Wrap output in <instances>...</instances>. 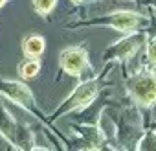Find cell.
<instances>
[{"label": "cell", "mask_w": 156, "mask_h": 151, "mask_svg": "<svg viewBox=\"0 0 156 151\" xmlns=\"http://www.w3.org/2000/svg\"><path fill=\"white\" fill-rule=\"evenodd\" d=\"M147 41V31H132L130 35L123 37L121 41L112 42L103 52V61H125L136 55L140 46Z\"/></svg>", "instance_id": "cell-6"}, {"label": "cell", "mask_w": 156, "mask_h": 151, "mask_svg": "<svg viewBox=\"0 0 156 151\" xmlns=\"http://www.w3.org/2000/svg\"><path fill=\"white\" fill-rule=\"evenodd\" d=\"M0 136H2L13 149H33V131L28 123L17 122L11 111L0 103Z\"/></svg>", "instance_id": "cell-1"}, {"label": "cell", "mask_w": 156, "mask_h": 151, "mask_svg": "<svg viewBox=\"0 0 156 151\" xmlns=\"http://www.w3.org/2000/svg\"><path fill=\"white\" fill-rule=\"evenodd\" d=\"M6 4H8V0H0V8H4Z\"/></svg>", "instance_id": "cell-14"}, {"label": "cell", "mask_w": 156, "mask_h": 151, "mask_svg": "<svg viewBox=\"0 0 156 151\" xmlns=\"http://www.w3.org/2000/svg\"><path fill=\"white\" fill-rule=\"evenodd\" d=\"M149 4H151V6H154V8H156V0H149Z\"/></svg>", "instance_id": "cell-15"}, {"label": "cell", "mask_w": 156, "mask_h": 151, "mask_svg": "<svg viewBox=\"0 0 156 151\" xmlns=\"http://www.w3.org/2000/svg\"><path fill=\"white\" fill-rule=\"evenodd\" d=\"M145 57L151 64H156V35L152 39L147 41V50H145Z\"/></svg>", "instance_id": "cell-13"}, {"label": "cell", "mask_w": 156, "mask_h": 151, "mask_svg": "<svg viewBox=\"0 0 156 151\" xmlns=\"http://www.w3.org/2000/svg\"><path fill=\"white\" fill-rule=\"evenodd\" d=\"M0 98H6L13 103H17L19 107H22L26 112L41 118L37 105H35V98L31 89L26 85V81H17V79H9V78H2L0 76Z\"/></svg>", "instance_id": "cell-5"}, {"label": "cell", "mask_w": 156, "mask_h": 151, "mask_svg": "<svg viewBox=\"0 0 156 151\" xmlns=\"http://www.w3.org/2000/svg\"><path fill=\"white\" fill-rule=\"evenodd\" d=\"M73 133L79 136V142L83 144L81 149H101L105 142V131L92 123H81V125H72Z\"/></svg>", "instance_id": "cell-8"}, {"label": "cell", "mask_w": 156, "mask_h": 151, "mask_svg": "<svg viewBox=\"0 0 156 151\" xmlns=\"http://www.w3.org/2000/svg\"><path fill=\"white\" fill-rule=\"evenodd\" d=\"M127 92L136 105L152 107L156 103V74L141 70L127 79Z\"/></svg>", "instance_id": "cell-4"}, {"label": "cell", "mask_w": 156, "mask_h": 151, "mask_svg": "<svg viewBox=\"0 0 156 151\" xmlns=\"http://www.w3.org/2000/svg\"><path fill=\"white\" fill-rule=\"evenodd\" d=\"M149 20L145 15L130 9H119V11H108L105 15L94 17V19H85L77 22V26H108L118 31H138L140 28H147Z\"/></svg>", "instance_id": "cell-3"}, {"label": "cell", "mask_w": 156, "mask_h": 151, "mask_svg": "<svg viewBox=\"0 0 156 151\" xmlns=\"http://www.w3.org/2000/svg\"><path fill=\"white\" fill-rule=\"evenodd\" d=\"M46 50V39L41 33H30L22 39L24 57H41Z\"/></svg>", "instance_id": "cell-9"}, {"label": "cell", "mask_w": 156, "mask_h": 151, "mask_svg": "<svg viewBox=\"0 0 156 151\" xmlns=\"http://www.w3.org/2000/svg\"><path fill=\"white\" fill-rule=\"evenodd\" d=\"M136 147H138V149H156V133H154V131L147 133V134L138 142Z\"/></svg>", "instance_id": "cell-12"}, {"label": "cell", "mask_w": 156, "mask_h": 151, "mask_svg": "<svg viewBox=\"0 0 156 151\" xmlns=\"http://www.w3.org/2000/svg\"><path fill=\"white\" fill-rule=\"evenodd\" d=\"M59 66L64 74L73 76V78H81V74L90 66L88 61V50L81 44L77 46H68L61 50L59 53Z\"/></svg>", "instance_id": "cell-7"}, {"label": "cell", "mask_w": 156, "mask_h": 151, "mask_svg": "<svg viewBox=\"0 0 156 151\" xmlns=\"http://www.w3.org/2000/svg\"><path fill=\"white\" fill-rule=\"evenodd\" d=\"M31 6L41 17H48L57 8V0H31Z\"/></svg>", "instance_id": "cell-11"}, {"label": "cell", "mask_w": 156, "mask_h": 151, "mask_svg": "<svg viewBox=\"0 0 156 151\" xmlns=\"http://www.w3.org/2000/svg\"><path fill=\"white\" fill-rule=\"evenodd\" d=\"M73 4H81V2H85V0H72Z\"/></svg>", "instance_id": "cell-16"}, {"label": "cell", "mask_w": 156, "mask_h": 151, "mask_svg": "<svg viewBox=\"0 0 156 151\" xmlns=\"http://www.w3.org/2000/svg\"><path fill=\"white\" fill-rule=\"evenodd\" d=\"M41 72V57H24L17 64V74L24 81L35 79Z\"/></svg>", "instance_id": "cell-10"}, {"label": "cell", "mask_w": 156, "mask_h": 151, "mask_svg": "<svg viewBox=\"0 0 156 151\" xmlns=\"http://www.w3.org/2000/svg\"><path fill=\"white\" fill-rule=\"evenodd\" d=\"M99 89H101V87H99V78H90V79L81 81L79 85H77V87L70 92V96L51 112L50 120L55 122V120L62 118L64 114H70V112H75V111L87 109V107L98 98Z\"/></svg>", "instance_id": "cell-2"}]
</instances>
